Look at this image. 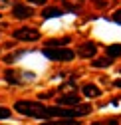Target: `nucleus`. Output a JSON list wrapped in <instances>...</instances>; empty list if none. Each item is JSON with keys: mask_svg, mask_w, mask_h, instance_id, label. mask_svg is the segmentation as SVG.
<instances>
[{"mask_svg": "<svg viewBox=\"0 0 121 125\" xmlns=\"http://www.w3.org/2000/svg\"><path fill=\"white\" fill-rule=\"evenodd\" d=\"M44 109L46 105L40 101H30V99H18L14 101V111L24 115V117H34V119H44Z\"/></svg>", "mask_w": 121, "mask_h": 125, "instance_id": "nucleus-1", "label": "nucleus"}, {"mask_svg": "<svg viewBox=\"0 0 121 125\" xmlns=\"http://www.w3.org/2000/svg\"><path fill=\"white\" fill-rule=\"evenodd\" d=\"M12 38L22 40V42H36V40H40V30L32 28V26H22V28H16L12 32Z\"/></svg>", "mask_w": 121, "mask_h": 125, "instance_id": "nucleus-3", "label": "nucleus"}, {"mask_svg": "<svg viewBox=\"0 0 121 125\" xmlns=\"http://www.w3.org/2000/svg\"><path fill=\"white\" fill-rule=\"evenodd\" d=\"M113 64V60H109V58H95V60H91V68H109Z\"/></svg>", "mask_w": 121, "mask_h": 125, "instance_id": "nucleus-11", "label": "nucleus"}, {"mask_svg": "<svg viewBox=\"0 0 121 125\" xmlns=\"http://www.w3.org/2000/svg\"><path fill=\"white\" fill-rule=\"evenodd\" d=\"M10 115H12V111L8 107H0V119H8Z\"/></svg>", "mask_w": 121, "mask_h": 125, "instance_id": "nucleus-16", "label": "nucleus"}, {"mask_svg": "<svg viewBox=\"0 0 121 125\" xmlns=\"http://www.w3.org/2000/svg\"><path fill=\"white\" fill-rule=\"evenodd\" d=\"M4 80H6L8 83H14V85H20V83H22V80L18 77V73H14L12 70H8V72L4 73Z\"/></svg>", "mask_w": 121, "mask_h": 125, "instance_id": "nucleus-12", "label": "nucleus"}, {"mask_svg": "<svg viewBox=\"0 0 121 125\" xmlns=\"http://www.w3.org/2000/svg\"><path fill=\"white\" fill-rule=\"evenodd\" d=\"M64 14V8H60V6H46L42 10V18L44 20H48V18H56V16H62Z\"/></svg>", "mask_w": 121, "mask_h": 125, "instance_id": "nucleus-8", "label": "nucleus"}, {"mask_svg": "<svg viewBox=\"0 0 121 125\" xmlns=\"http://www.w3.org/2000/svg\"><path fill=\"white\" fill-rule=\"evenodd\" d=\"M97 54V44L95 42H83L78 46V56L80 58H93Z\"/></svg>", "mask_w": 121, "mask_h": 125, "instance_id": "nucleus-5", "label": "nucleus"}, {"mask_svg": "<svg viewBox=\"0 0 121 125\" xmlns=\"http://www.w3.org/2000/svg\"><path fill=\"white\" fill-rule=\"evenodd\" d=\"M113 85H115V87H121V80H115V82H113Z\"/></svg>", "mask_w": 121, "mask_h": 125, "instance_id": "nucleus-21", "label": "nucleus"}, {"mask_svg": "<svg viewBox=\"0 0 121 125\" xmlns=\"http://www.w3.org/2000/svg\"><path fill=\"white\" fill-rule=\"evenodd\" d=\"M34 16V10L26 6V4H14L12 6V18L16 20H26V18H32Z\"/></svg>", "mask_w": 121, "mask_h": 125, "instance_id": "nucleus-4", "label": "nucleus"}, {"mask_svg": "<svg viewBox=\"0 0 121 125\" xmlns=\"http://www.w3.org/2000/svg\"><path fill=\"white\" fill-rule=\"evenodd\" d=\"M28 2H30V4H38V6H44V4H46V0H28Z\"/></svg>", "mask_w": 121, "mask_h": 125, "instance_id": "nucleus-20", "label": "nucleus"}, {"mask_svg": "<svg viewBox=\"0 0 121 125\" xmlns=\"http://www.w3.org/2000/svg\"><path fill=\"white\" fill-rule=\"evenodd\" d=\"M40 125H80L75 119H60V121H46V123H40Z\"/></svg>", "mask_w": 121, "mask_h": 125, "instance_id": "nucleus-13", "label": "nucleus"}, {"mask_svg": "<svg viewBox=\"0 0 121 125\" xmlns=\"http://www.w3.org/2000/svg\"><path fill=\"white\" fill-rule=\"evenodd\" d=\"M56 95V91H48V93H40V99H50Z\"/></svg>", "mask_w": 121, "mask_h": 125, "instance_id": "nucleus-18", "label": "nucleus"}, {"mask_svg": "<svg viewBox=\"0 0 121 125\" xmlns=\"http://www.w3.org/2000/svg\"><path fill=\"white\" fill-rule=\"evenodd\" d=\"M81 93H83L87 99H97V97L103 95V91H101L95 83H83V85H81Z\"/></svg>", "mask_w": 121, "mask_h": 125, "instance_id": "nucleus-6", "label": "nucleus"}, {"mask_svg": "<svg viewBox=\"0 0 121 125\" xmlns=\"http://www.w3.org/2000/svg\"><path fill=\"white\" fill-rule=\"evenodd\" d=\"M71 38L70 36H64V38H54V40H48L46 42V48H66V44H70Z\"/></svg>", "mask_w": 121, "mask_h": 125, "instance_id": "nucleus-9", "label": "nucleus"}, {"mask_svg": "<svg viewBox=\"0 0 121 125\" xmlns=\"http://www.w3.org/2000/svg\"><path fill=\"white\" fill-rule=\"evenodd\" d=\"M89 125H119V119L117 117H107V119H101V121H93Z\"/></svg>", "mask_w": 121, "mask_h": 125, "instance_id": "nucleus-14", "label": "nucleus"}, {"mask_svg": "<svg viewBox=\"0 0 121 125\" xmlns=\"http://www.w3.org/2000/svg\"><path fill=\"white\" fill-rule=\"evenodd\" d=\"M93 4H95V6H99V8H103V6H109V2H107V0H93Z\"/></svg>", "mask_w": 121, "mask_h": 125, "instance_id": "nucleus-19", "label": "nucleus"}, {"mask_svg": "<svg viewBox=\"0 0 121 125\" xmlns=\"http://www.w3.org/2000/svg\"><path fill=\"white\" fill-rule=\"evenodd\" d=\"M111 20H113V22H117V24H121V10L113 12V16H111Z\"/></svg>", "mask_w": 121, "mask_h": 125, "instance_id": "nucleus-17", "label": "nucleus"}, {"mask_svg": "<svg viewBox=\"0 0 121 125\" xmlns=\"http://www.w3.org/2000/svg\"><path fill=\"white\" fill-rule=\"evenodd\" d=\"M80 93L78 91H71V93H62L58 97V103L60 105H80Z\"/></svg>", "mask_w": 121, "mask_h": 125, "instance_id": "nucleus-7", "label": "nucleus"}, {"mask_svg": "<svg viewBox=\"0 0 121 125\" xmlns=\"http://www.w3.org/2000/svg\"><path fill=\"white\" fill-rule=\"evenodd\" d=\"M105 52H107V58L109 60H115L121 56V44H109L107 48H105Z\"/></svg>", "mask_w": 121, "mask_h": 125, "instance_id": "nucleus-10", "label": "nucleus"}, {"mask_svg": "<svg viewBox=\"0 0 121 125\" xmlns=\"http://www.w3.org/2000/svg\"><path fill=\"white\" fill-rule=\"evenodd\" d=\"M42 54L52 62H71L75 58V52L70 48H44Z\"/></svg>", "mask_w": 121, "mask_h": 125, "instance_id": "nucleus-2", "label": "nucleus"}, {"mask_svg": "<svg viewBox=\"0 0 121 125\" xmlns=\"http://www.w3.org/2000/svg\"><path fill=\"white\" fill-rule=\"evenodd\" d=\"M22 54H24V50H20V52H16V54H10V56H6V58H4V62H6V64H14V62H16Z\"/></svg>", "mask_w": 121, "mask_h": 125, "instance_id": "nucleus-15", "label": "nucleus"}]
</instances>
